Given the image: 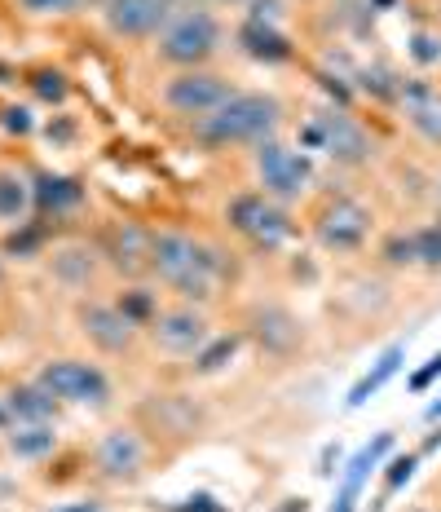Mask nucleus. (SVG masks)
Returning <instances> with one entry per match:
<instances>
[{"mask_svg": "<svg viewBox=\"0 0 441 512\" xmlns=\"http://www.w3.org/2000/svg\"><path fill=\"white\" fill-rule=\"evenodd\" d=\"M31 212H36V204H31V177H23L18 168H0V221L18 226Z\"/></svg>", "mask_w": 441, "mask_h": 512, "instance_id": "25", "label": "nucleus"}, {"mask_svg": "<svg viewBox=\"0 0 441 512\" xmlns=\"http://www.w3.org/2000/svg\"><path fill=\"white\" fill-rule=\"evenodd\" d=\"M177 14L168 0H106L102 5V27L115 40H155L164 23Z\"/></svg>", "mask_w": 441, "mask_h": 512, "instance_id": "17", "label": "nucleus"}, {"mask_svg": "<svg viewBox=\"0 0 441 512\" xmlns=\"http://www.w3.org/2000/svg\"><path fill=\"white\" fill-rule=\"evenodd\" d=\"M305 137L336 168H367L375 159V137L358 120H353L344 106H327L322 115H314V124H309Z\"/></svg>", "mask_w": 441, "mask_h": 512, "instance_id": "15", "label": "nucleus"}, {"mask_svg": "<svg viewBox=\"0 0 441 512\" xmlns=\"http://www.w3.org/2000/svg\"><path fill=\"white\" fill-rule=\"evenodd\" d=\"M384 270H419V248H415V230H393L380 239L375 248Z\"/></svg>", "mask_w": 441, "mask_h": 512, "instance_id": "28", "label": "nucleus"}, {"mask_svg": "<svg viewBox=\"0 0 441 512\" xmlns=\"http://www.w3.org/2000/svg\"><path fill=\"white\" fill-rule=\"evenodd\" d=\"M36 380L45 384L62 407H89L106 411L115 402V384L111 376L89 358H45L36 367Z\"/></svg>", "mask_w": 441, "mask_h": 512, "instance_id": "11", "label": "nucleus"}, {"mask_svg": "<svg viewBox=\"0 0 441 512\" xmlns=\"http://www.w3.org/2000/svg\"><path fill=\"white\" fill-rule=\"evenodd\" d=\"M437 376H441V354L428 358V367H424V371H415V376H411V389H415V393H424V389H428V384H433Z\"/></svg>", "mask_w": 441, "mask_h": 512, "instance_id": "38", "label": "nucleus"}, {"mask_svg": "<svg viewBox=\"0 0 441 512\" xmlns=\"http://www.w3.org/2000/svg\"><path fill=\"white\" fill-rule=\"evenodd\" d=\"M239 332L256 354L274 362H292L296 354H305V340H309L305 318L283 301H252L239 318Z\"/></svg>", "mask_w": 441, "mask_h": 512, "instance_id": "7", "label": "nucleus"}, {"mask_svg": "<svg viewBox=\"0 0 441 512\" xmlns=\"http://www.w3.org/2000/svg\"><path fill=\"white\" fill-rule=\"evenodd\" d=\"M252 173H256V190L274 199V204H296L309 186H314V164L305 159V151H292L283 137H270L252 151Z\"/></svg>", "mask_w": 441, "mask_h": 512, "instance_id": "12", "label": "nucleus"}, {"mask_svg": "<svg viewBox=\"0 0 441 512\" xmlns=\"http://www.w3.org/2000/svg\"><path fill=\"white\" fill-rule=\"evenodd\" d=\"M14 499H18V486L9 482V477H0V508H5V504H14Z\"/></svg>", "mask_w": 441, "mask_h": 512, "instance_id": "40", "label": "nucleus"}, {"mask_svg": "<svg viewBox=\"0 0 441 512\" xmlns=\"http://www.w3.org/2000/svg\"><path fill=\"white\" fill-rule=\"evenodd\" d=\"M331 464H340V446H327V451H322V468H318V473H322V477H331V473H336Z\"/></svg>", "mask_w": 441, "mask_h": 512, "instance_id": "39", "label": "nucleus"}, {"mask_svg": "<svg viewBox=\"0 0 441 512\" xmlns=\"http://www.w3.org/2000/svg\"><path fill=\"white\" fill-rule=\"evenodd\" d=\"M415 468H419V455H397V460H389V473H384V499L411 482Z\"/></svg>", "mask_w": 441, "mask_h": 512, "instance_id": "32", "label": "nucleus"}, {"mask_svg": "<svg viewBox=\"0 0 441 512\" xmlns=\"http://www.w3.org/2000/svg\"><path fill=\"white\" fill-rule=\"evenodd\" d=\"M89 473L102 486H137L150 473V437L137 424H115L98 433L89 451Z\"/></svg>", "mask_w": 441, "mask_h": 512, "instance_id": "8", "label": "nucleus"}, {"mask_svg": "<svg viewBox=\"0 0 441 512\" xmlns=\"http://www.w3.org/2000/svg\"><path fill=\"white\" fill-rule=\"evenodd\" d=\"M428 420H433V424H437V420H441V398H437V402H433V407H428Z\"/></svg>", "mask_w": 441, "mask_h": 512, "instance_id": "43", "label": "nucleus"}, {"mask_svg": "<svg viewBox=\"0 0 441 512\" xmlns=\"http://www.w3.org/2000/svg\"><path fill=\"white\" fill-rule=\"evenodd\" d=\"M133 424L150 437V446L181 451L203 433V407L186 393H146L133 411Z\"/></svg>", "mask_w": 441, "mask_h": 512, "instance_id": "9", "label": "nucleus"}, {"mask_svg": "<svg viewBox=\"0 0 441 512\" xmlns=\"http://www.w3.org/2000/svg\"><path fill=\"white\" fill-rule=\"evenodd\" d=\"M40 133H45V137H49V142H53V146H71V142H75V137H80V124H75V120H71V115H67V111H62V115H49V120H45V124H40Z\"/></svg>", "mask_w": 441, "mask_h": 512, "instance_id": "34", "label": "nucleus"}, {"mask_svg": "<svg viewBox=\"0 0 441 512\" xmlns=\"http://www.w3.org/2000/svg\"><path fill=\"white\" fill-rule=\"evenodd\" d=\"M402 84H406V76H397V71L384 67V62H371V67L358 71V89L367 93V98H375V102H393L397 106V98H402Z\"/></svg>", "mask_w": 441, "mask_h": 512, "instance_id": "30", "label": "nucleus"}, {"mask_svg": "<svg viewBox=\"0 0 441 512\" xmlns=\"http://www.w3.org/2000/svg\"><path fill=\"white\" fill-rule=\"evenodd\" d=\"M0 296H5V261H0Z\"/></svg>", "mask_w": 441, "mask_h": 512, "instance_id": "45", "label": "nucleus"}, {"mask_svg": "<svg viewBox=\"0 0 441 512\" xmlns=\"http://www.w3.org/2000/svg\"><path fill=\"white\" fill-rule=\"evenodd\" d=\"M212 5H247V0H212Z\"/></svg>", "mask_w": 441, "mask_h": 512, "instance_id": "44", "label": "nucleus"}, {"mask_svg": "<svg viewBox=\"0 0 441 512\" xmlns=\"http://www.w3.org/2000/svg\"><path fill=\"white\" fill-rule=\"evenodd\" d=\"M0 115H5V128H9V133H23V137L36 133V120H31L27 106H5Z\"/></svg>", "mask_w": 441, "mask_h": 512, "instance_id": "37", "label": "nucleus"}, {"mask_svg": "<svg viewBox=\"0 0 441 512\" xmlns=\"http://www.w3.org/2000/svg\"><path fill=\"white\" fill-rule=\"evenodd\" d=\"M415 248H419V270L441 274V217L415 230Z\"/></svg>", "mask_w": 441, "mask_h": 512, "instance_id": "31", "label": "nucleus"}, {"mask_svg": "<svg viewBox=\"0 0 441 512\" xmlns=\"http://www.w3.org/2000/svg\"><path fill=\"white\" fill-rule=\"evenodd\" d=\"M433 204H437V217H441V168H437V177H433Z\"/></svg>", "mask_w": 441, "mask_h": 512, "instance_id": "41", "label": "nucleus"}, {"mask_svg": "<svg viewBox=\"0 0 441 512\" xmlns=\"http://www.w3.org/2000/svg\"><path fill=\"white\" fill-rule=\"evenodd\" d=\"M411 58L419 62V67L441 62V36H433V31H415L411 36Z\"/></svg>", "mask_w": 441, "mask_h": 512, "instance_id": "35", "label": "nucleus"}, {"mask_svg": "<svg viewBox=\"0 0 441 512\" xmlns=\"http://www.w3.org/2000/svg\"><path fill=\"white\" fill-rule=\"evenodd\" d=\"M45 274L80 301V296L102 292V283L111 279V265H106V256L98 252L93 239H62L45 252Z\"/></svg>", "mask_w": 441, "mask_h": 512, "instance_id": "14", "label": "nucleus"}, {"mask_svg": "<svg viewBox=\"0 0 441 512\" xmlns=\"http://www.w3.org/2000/svg\"><path fill=\"white\" fill-rule=\"evenodd\" d=\"M287 106L270 89H239L221 111H212L208 120L195 124V142L208 155L221 151H256L261 142L283 133Z\"/></svg>", "mask_w": 441, "mask_h": 512, "instance_id": "1", "label": "nucleus"}, {"mask_svg": "<svg viewBox=\"0 0 441 512\" xmlns=\"http://www.w3.org/2000/svg\"><path fill=\"white\" fill-rule=\"evenodd\" d=\"M150 279H159V287L172 301L203 305L208 309L221 296V287L212 283V274L199 265V243L190 230L164 226L155 230V248H150Z\"/></svg>", "mask_w": 441, "mask_h": 512, "instance_id": "2", "label": "nucleus"}, {"mask_svg": "<svg viewBox=\"0 0 441 512\" xmlns=\"http://www.w3.org/2000/svg\"><path fill=\"white\" fill-rule=\"evenodd\" d=\"M397 111H402V120L411 124L428 146H441V89L433 80H424V76L406 80L402 98H397Z\"/></svg>", "mask_w": 441, "mask_h": 512, "instance_id": "18", "label": "nucleus"}, {"mask_svg": "<svg viewBox=\"0 0 441 512\" xmlns=\"http://www.w3.org/2000/svg\"><path fill=\"white\" fill-rule=\"evenodd\" d=\"M225 45V27L217 23V14L203 5H186L164 23V31L155 36V58L172 71L186 67H212V58Z\"/></svg>", "mask_w": 441, "mask_h": 512, "instance_id": "3", "label": "nucleus"}, {"mask_svg": "<svg viewBox=\"0 0 441 512\" xmlns=\"http://www.w3.org/2000/svg\"><path fill=\"white\" fill-rule=\"evenodd\" d=\"M31 204H36V217H67L84 204V181L67 173H36L31 177Z\"/></svg>", "mask_w": 441, "mask_h": 512, "instance_id": "21", "label": "nucleus"}, {"mask_svg": "<svg viewBox=\"0 0 441 512\" xmlns=\"http://www.w3.org/2000/svg\"><path fill=\"white\" fill-rule=\"evenodd\" d=\"M98 252L106 256L115 279L124 283H142L150 274V248H155V230L142 226L133 217H106L98 234H93Z\"/></svg>", "mask_w": 441, "mask_h": 512, "instance_id": "13", "label": "nucleus"}, {"mask_svg": "<svg viewBox=\"0 0 441 512\" xmlns=\"http://www.w3.org/2000/svg\"><path fill=\"white\" fill-rule=\"evenodd\" d=\"M217 336L212 327L208 309L203 305H186V301H172L155 314V323L146 327V340L168 358H195L208 340Z\"/></svg>", "mask_w": 441, "mask_h": 512, "instance_id": "16", "label": "nucleus"}, {"mask_svg": "<svg viewBox=\"0 0 441 512\" xmlns=\"http://www.w3.org/2000/svg\"><path fill=\"white\" fill-rule=\"evenodd\" d=\"M389 451H393V433H375V442H367L349 464L340 468V490H336V499H331V512H358L362 486H367L375 464H380Z\"/></svg>", "mask_w": 441, "mask_h": 512, "instance_id": "19", "label": "nucleus"}, {"mask_svg": "<svg viewBox=\"0 0 441 512\" xmlns=\"http://www.w3.org/2000/svg\"><path fill=\"white\" fill-rule=\"evenodd\" d=\"M402 512H433V508H424V504H415V508H402Z\"/></svg>", "mask_w": 441, "mask_h": 512, "instance_id": "46", "label": "nucleus"}, {"mask_svg": "<svg viewBox=\"0 0 441 512\" xmlns=\"http://www.w3.org/2000/svg\"><path fill=\"white\" fill-rule=\"evenodd\" d=\"M14 429V420H9V411H5V402H0V433H9Z\"/></svg>", "mask_w": 441, "mask_h": 512, "instance_id": "42", "label": "nucleus"}, {"mask_svg": "<svg viewBox=\"0 0 441 512\" xmlns=\"http://www.w3.org/2000/svg\"><path fill=\"white\" fill-rule=\"evenodd\" d=\"M0 402H5V411L14 424H58V415H62V402L53 398L36 376L14 380L5 393H0Z\"/></svg>", "mask_w": 441, "mask_h": 512, "instance_id": "20", "label": "nucleus"}, {"mask_svg": "<svg viewBox=\"0 0 441 512\" xmlns=\"http://www.w3.org/2000/svg\"><path fill=\"white\" fill-rule=\"evenodd\" d=\"M225 230L239 234L252 252H278L292 239V212L283 204H274L265 190H239V195L225 199Z\"/></svg>", "mask_w": 441, "mask_h": 512, "instance_id": "6", "label": "nucleus"}, {"mask_svg": "<svg viewBox=\"0 0 441 512\" xmlns=\"http://www.w3.org/2000/svg\"><path fill=\"white\" fill-rule=\"evenodd\" d=\"M239 49L247 53L252 62H270V67H278V62H292L296 58V45L283 36V27H270V23H247L239 27Z\"/></svg>", "mask_w": 441, "mask_h": 512, "instance_id": "22", "label": "nucleus"}, {"mask_svg": "<svg viewBox=\"0 0 441 512\" xmlns=\"http://www.w3.org/2000/svg\"><path fill=\"white\" fill-rule=\"evenodd\" d=\"M309 234H314V243L322 252L358 256L375 234V212L362 204V199L344 195V190H331V195H322L318 204L309 208Z\"/></svg>", "mask_w": 441, "mask_h": 512, "instance_id": "4", "label": "nucleus"}, {"mask_svg": "<svg viewBox=\"0 0 441 512\" xmlns=\"http://www.w3.org/2000/svg\"><path fill=\"white\" fill-rule=\"evenodd\" d=\"M239 93V84H234L225 71L217 67H186V71H168L164 84H159V106H164L168 115H177V120H208L212 111H221L225 102Z\"/></svg>", "mask_w": 441, "mask_h": 512, "instance_id": "5", "label": "nucleus"}, {"mask_svg": "<svg viewBox=\"0 0 441 512\" xmlns=\"http://www.w3.org/2000/svg\"><path fill=\"white\" fill-rule=\"evenodd\" d=\"M115 305H120L128 323H133V327H142V332H146L150 323H155V314H159V309H164V301H159V292H155V287H146V283H128V287H120V296H115Z\"/></svg>", "mask_w": 441, "mask_h": 512, "instance_id": "26", "label": "nucleus"}, {"mask_svg": "<svg viewBox=\"0 0 441 512\" xmlns=\"http://www.w3.org/2000/svg\"><path fill=\"white\" fill-rule=\"evenodd\" d=\"M239 345H243V332H230V336L217 332V336H212L208 345H203L199 354H195V362H190V371H195V376H217L225 362L239 354Z\"/></svg>", "mask_w": 441, "mask_h": 512, "instance_id": "29", "label": "nucleus"}, {"mask_svg": "<svg viewBox=\"0 0 441 512\" xmlns=\"http://www.w3.org/2000/svg\"><path fill=\"white\" fill-rule=\"evenodd\" d=\"M278 18H283V0H247V23L278 27Z\"/></svg>", "mask_w": 441, "mask_h": 512, "instance_id": "36", "label": "nucleus"}, {"mask_svg": "<svg viewBox=\"0 0 441 512\" xmlns=\"http://www.w3.org/2000/svg\"><path fill=\"white\" fill-rule=\"evenodd\" d=\"M71 318H75V332L89 349H98L102 358H137L142 349V327H133L124 318V309L106 296H80L71 305Z\"/></svg>", "mask_w": 441, "mask_h": 512, "instance_id": "10", "label": "nucleus"}, {"mask_svg": "<svg viewBox=\"0 0 441 512\" xmlns=\"http://www.w3.org/2000/svg\"><path fill=\"white\" fill-rule=\"evenodd\" d=\"M402 362H406V345H402V340H397V345H389L380 358L371 362V371H367V376H362V380L349 389V398H344V407H349V411L367 407V398H371V393H380L384 384H389V380L397 376V371H402Z\"/></svg>", "mask_w": 441, "mask_h": 512, "instance_id": "24", "label": "nucleus"}, {"mask_svg": "<svg viewBox=\"0 0 441 512\" xmlns=\"http://www.w3.org/2000/svg\"><path fill=\"white\" fill-rule=\"evenodd\" d=\"M23 84L31 89V98H40L45 106H62L71 98V76L62 67H49V62L45 67H31L23 76Z\"/></svg>", "mask_w": 441, "mask_h": 512, "instance_id": "27", "label": "nucleus"}, {"mask_svg": "<svg viewBox=\"0 0 441 512\" xmlns=\"http://www.w3.org/2000/svg\"><path fill=\"white\" fill-rule=\"evenodd\" d=\"M84 0H18V9L31 18H62V14H75Z\"/></svg>", "mask_w": 441, "mask_h": 512, "instance_id": "33", "label": "nucleus"}, {"mask_svg": "<svg viewBox=\"0 0 441 512\" xmlns=\"http://www.w3.org/2000/svg\"><path fill=\"white\" fill-rule=\"evenodd\" d=\"M5 451L18 464H45L58 451V424H14L5 433Z\"/></svg>", "mask_w": 441, "mask_h": 512, "instance_id": "23", "label": "nucleus"}]
</instances>
